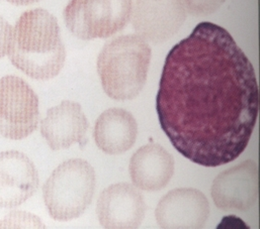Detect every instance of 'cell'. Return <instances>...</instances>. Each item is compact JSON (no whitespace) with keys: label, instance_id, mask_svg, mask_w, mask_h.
Here are the masks:
<instances>
[{"label":"cell","instance_id":"1","mask_svg":"<svg viewBox=\"0 0 260 229\" xmlns=\"http://www.w3.org/2000/svg\"><path fill=\"white\" fill-rule=\"evenodd\" d=\"M156 109L183 157L204 167L231 163L247 147L258 116L253 65L227 29L202 22L168 53Z\"/></svg>","mask_w":260,"mask_h":229},{"label":"cell","instance_id":"2","mask_svg":"<svg viewBox=\"0 0 260 229\" xmlns=\"http://www.w3.org/2000/svg\"><path fill=\"white\" fill-rule=\"evenodd\" d=\"M8 56L15 68L32 79L56 77L66 60L57 18L42 8L23 12L12 29Z\"/></svg>","mask_w":260,"mask_h":229},{"label":"cell","instance_id":"3","mask_svg":"<svg viewBox=\"0 0 260 229\" xmlns=\"http://www.w3.org/2000/svg\"><path fill=\"white\" fill-rule=\"evenodd\" d=\"M151 48L139 34L120 35L107 43L98 58V72L106 94L119 101L136 98L145 86Z\"/></svg>","mask_w":260,"mask_h":229},{"label":"cell","instance_id":"4","mask_svg":"<svg viewBox=\"0 0 260 229\" xmlns=\"http://www.w3.org/2000/svg\"><path fill=\"white\" fill-rule=\"evenodd\" d=\"M95 184V172L84 160L72 159L58 166L43 187L51 217L70 221L81 216L92 201Z\"/></svg>","mask_w":260,"mask_h":229},{"label":"cell","instance_id":"5","mask_svg":"<svg viewBox=\"0 0 260 229\" xmlns=\"http://www.w3.org/2000/svg\"><path fill=\"white\" fill-rule=\"evenodd\" d=\"M133 0H70L63 15L68 29L78 39H107L130 21Z\"/></svg>","mask_w":260,"mask_h":229},{"label":"cell","instance_id":"6","mask_svg":"<svg viewBox=\"0 0 260 229\" xmlns=\"http://www.w3.org/2000/svg\"><path fill=\"white\" fill-rule=\"evenodd\" d=\"M40 121L39 98L17 76L0 79V134L13 140L32 133Z\"/></svg>","mask_w":260,"mask_h":229},{"label":"cell","instance_id":"7","mask_svg":"<svg viewBox=\"0 0 260 229\" xmlns=\"http://www.w3.org/2000/svg\"><path fill=\"white\" fill-rule=\"evenodd\" d=\"M185 17L183 0H136L131 16L137 33L153 44L175 34Z\"/></svg>","mask_w":260,"mask_h":229},{"label":"cell","instance_id":"8","mask_svg":"<svg viewBox=\"0 0 260 229\" xmlns=\"http://www.w3.org/2000/svg\"><path fill=\"white\" fill-rule=\"evenodd\" d=\"M212 198L224 211H248L258 197V170L253 161H245L219 174L213 182Z\"/></svg>","mask_w":260,"mask_h":229},{"label":"cell","instance_id":"9","mask_svg":"<svg viewBox=\"0 0 260 229\" xmlns=\"http://www.w3.org/2000/svg\"><path fill=\"white\" fill-rule=\"evenodd\" d=\"M210 205L204 193L192 188L174 189L158 203L155 216L162 228H203Z\"/></svg>","mask_w":260,"mask_h":229},{"label":"cell","instance_id":"10","mask_svg":"<svg viewBox=\"0 0 260 229\" xmlns=\"http://www.w3.org/2000/svg\"><path fill=\"white\" fill-rule=\"evenodd\" d=\"M96 213L100 223L106 228H137L145 217L146 203L134 186L119 183L102 192Z\"/></svg>","mask_w":260,"mask_h":229},{"label":"cell","instance_id":"11","mask_svg":"<svg viewBox=\"0 0 260 229\" xmlns=\"http://www.w3.org/2000/svg\"><path fill=\"white\" fill-rule=\"evenodd\" d=\"M38 187V171L24 154L17 150L0 152V207L21 205Z\"/></svg>","mask_w":260,"mask_h":229},{"label":"cell","instance_id":"12","mask_svg":"<svg viewBox=\"0 0 260 229\" xmlns=\"http://www.w3.org/2000/svg\"><path fill=\"white\" fill-rule=\"evenodd\" d=\"M89 123L80 104L64 100L48 110L41 122V133L53 150L70 147L74 143L85 145Z\"/></svg>","mask_w":260,"mask_h":229},{"label":"cell","instance_id":"13","mask_svg":"<svg viewBox=\"0 0 260 229\" xmlns=\"http://www.w3.org/2000/svg\"><path fill=\"white\" fill-rule=\"evenodd\" d=\"M129 171L137 188L144 191H159L166 187L173 176L174 159L160 144L149 143L133 155Z\"/></svg>","mask_w":260,"mask_h":229},{"label":"cell","instance_id":"14","mask_svg":"<svg viewBox=\"0 0 260 229\" xmlns=\"http://www.w3.org/2000/svg\"><path fill=\"white\" fill-rule=\"evenodd\" d=\"M138 124L129 111L122 108H111L96 119L93 136L96 145L109 155H120L136 142Z\"/></svg>","mask_w":260,"mask_h":229},{"label":"cell","instance_id":"15","mask_svg":"<svg viewBox=\"0 0 260 229\" xmlns=\"http://www.w3.org/2000/svg\"><path fill=\"white\" fill-rule=\"evenodd\" d=\"M226 0H183L184 7L194 15H208L217 11Z\"/></svg>","mask_w":260,"mask_h":229},{"label":"cell","instance_id":"16","mask_svg":"<svg viewBox=\"0 0 260 229\" xmlns=\"http://www.w3.org/2000/svg\"><path fill=\"white\" fill-rule=\"evenodd\" d=\"M12 36V27L0 16V59L8 55Z\"/></svg>","mask_w":260,"mask_h":229},{"label":"cell","instance_id":"17","mask_svg":"<svg viewBox=\"0 0 260 229\" xmlns=\"http://www.w3.org/2000/svg\"><path fill=\"white\" fill-rule=\"evenodd\" d=\"M225 221H228V222H222L218 227L222 228V226H224L225 228H246L245 224L239 220V218L237 217H234V216H229V217H225L224 218Z\"/></svg>","mask_w":260,"mask_h":229},{"label":"cell","instance_id":"18","mask_svg":"<svg viewBox=\"0 0 260 229\" xmlns=\"http://www.w3.org/2000/svg\"><path fill=\"white\" fill-rule=\"evenodd\" d=\"M12 4H15V5H29V4H32V3H36L40 0H6Z\"/></svg>","mask_w":260,"mask_h":229}]
</instances>
